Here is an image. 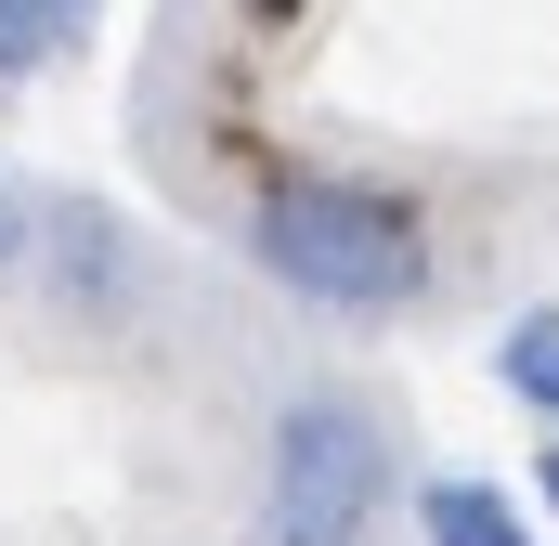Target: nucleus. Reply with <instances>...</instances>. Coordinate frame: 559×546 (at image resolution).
<instances>
[{"mask_svg":"<svg viewBox=\"0 0 559 546\" xmlns=\"http://www.w3.org/2000/svg\"><path fill=\"white\" fill-rule=\"evenodd\" d=\"M429 209L365 169H274L248 195V273L312 325H391L429 299Z\"/></svg>","mask_w":559,"mask_h":546,"instance_id":"obj_1","label":"nucleus"},{"mask_svg":"<svg viewBox=\"0 0 559 546\" xmlns=\"http://www.w3.org/2000/svg\"><path fill=\"white\" fill-rule=\"evenodd\" d=\"M404 495V455H391V416L338 378L286 391L261 429V495H248V546H378Z\"/></svg>","mask_w":559,"mask_h":546,"instance_id":"obj_2","label":"nucleus"},{"mask_svg":"<svg viewBox=\"0 0 559 546\" xmlns=\"http://www.w3.org/2000/svg\"><path fill=\"white\" fill-rule=\"evenodd\" d=\"M26 261L52 273V312L66 325H131L143 312V235L105 195H39V248Z\"/></svg>","mask_w":559,"mask_h":546,"instance_id":"obj_3","label":"nucleus"},{"mask_svg":"<svg viewBox=\"0 0 559 546\" xmlns=\"http://www.w3.org/2000/svg\"><path fill=\"white\" fill-rule=\"evenodd\" d=\"M417 546H534V521H521L495 482L442 468V482H417Z\"/></svg>","mask_w":559,"mask_h":546,"instance_id":"obj_4","label":"nucleus"},{"mask_svg":"<svg viewBox=\"0 0 559 546\" xmlns=\"http://www.w3.org/2000/svg\"><path fill=\"white\" fill-rule=\"evenodd\" d=\"M495 378H508V391H521V404L559 429V299L508 312V339H495Z\"/></svg>","mask_w":559,"mask_h":546,"instance_id":"obj_5","label":"nucleus"},{"mask_svg":"<svg viewBox=\"0 0 559 546\" xmlns=\"http://www.w3.org/2000/svg\"><path fill=\"white\" fill-rule=\"evenodd\" d=\"M79 26H92V0H0V79L66 66V52H79Z\"/></svg>","mask_w":559,"mask_h":546,"instance_id":"obj_6","label":"nucleus"},{"mask_svg":"<svg viewBox=\"0 0 559 546\" xmlns=\"http://www.w3.org/2000/svg\"><path fill=\"white\" fill-rule=\"evenodd\" d=\"M26 248H39V209H26V195L0 182V273H26Z\"/></svg>","mask_w":559,"mask_h":546,"instance_id":"obj_7","label":"nucleus"},{"mask_svg":"<svg viewBox=\"0 0 559 546\" xmlns=\"http://www.w3.org/2000/svg\"><path fill=\"white\" fill-rule=\"evenodd\" d=\"M534 495H547V508H559V442H547V455H534Z\"/></svg>","mask_w":559,"mask_h":546,"instance_id":"obj_8","label":"nucleus"}]
</instances>
